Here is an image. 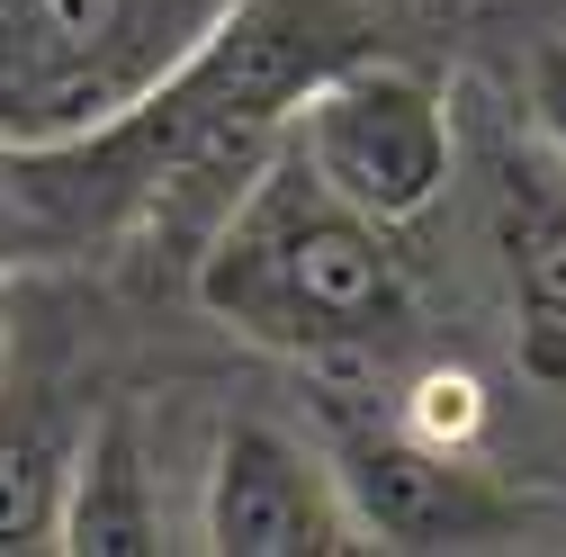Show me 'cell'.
I'll return each instance as SVG.
<instances>
[{
    "label": "cell",
    "mask_w": 566,
    "mask_h": 557,
    "mask_svg": "<svg viewBox=\"0 0 566 557\" xmlns=\"http://www.w3.org/2000/svg\"><path fill=\"white\" fill-rule=\"evenodd\" d=\"M63 467L73 450H54L45 432L0 441V548H54L63 530Z\"/></svg>",
    "instance_id": "7"
},
{
    "label": "cell",
    "mask_w": 566,
    "mask_h": 557,
    "mask_svg": "<svg viewBox=\"0 0 566 557\" xmlns=\"http://www.w3.org/2000/svg\"><path fill=\"white\" fill-rule=\"evenodd\" d=\"M513 270H522V297L548 333H566V207H539V217L513 234Z\"/></svg>",
    "instance_id": "8"
},
{
    "label": "cell",
    "mask_w": 566,
    "mask_h": 557,
    "mask_svg": "<svg viewBox=\"0 0 566 557\" xmlns=\"http://www.w3.org/2000/svg\"><path fill=\"white\" fill-rule=\"evenodd\" d=\"M476 423H485V387H476L468 369H432V378L413 387V413H405V432H413V441H432V450H468Z\"/></svg>",
    "instance_id": "9"
},
{
    "label": "cell",
    "mask_w": 566,
    "mask_h": 557,
    "mask_svg": "<svg viewBox=\"0 0 566 557\" xmlns=\"http://www.w3.org/2000/svg\"><path fill=\"white\" fill-rule=\"evenodd\" d=\"M198 306L270 351H369L405 333L413 288L378 217L333 198L297 154H270L198 261Z\"/></svg>",
    "instance_id": "1"
},
{
    "label": "cell",
    "mask_w": 566,
    "mask_h": 557,
    "mask_svg": "<svg viewBox=\"0 0 566 557\" xmlns=\"http://www.w3.org/2000/svg\"><path fill=\"white\" fill-rule=\"evenodd\" d=\"M10 207H19V145L0 135V261H10Z\"/></svg>",
    "instance_id": "11"
},
{
    "label": "cell",
    "mask_w": 566,
    "mask_h": 557,
    "mask_svg": "<svg viewBox=\"0 0 566 557\" xmlns=\"http://www.w3.org/2000/svg\"><path fill=\"white\" fill-rule=\"evenodd\" d=\"M289 154L378 225H413L450 189V99L405 63H324L289 99Z\"/></svg>",
    "instance_id": "3"
},
{
    "label": "cell",
    "mask_w": 566,
    "mask_h": 557,
    "mask_svg": "<svg viewBox=\"0 0 566 557\" xmlns=\"http://www.w3.org/2000/svg\"><path fill=\"white\" fill-rule=\"evenodd\" d=\"M54 548H82V557H145L163 548V495H154V467L145 441H135L126 413H99L91 441L63 467V530Z\"/></svg>",
    "instance_id": "6"
},
{
    "label": "cell",
    "mask_w": 566,
    "mask_h": 557,
    "mask_svg": "<svg viewBox=\"0 0 566 557\" xmlns=\"http://www.w3.org/2000/svg\"><path fill=\"white\" fill-rule=\"evenodd\" d=\"M226 0H0V135L73 145L145 108Z\"/></svg>",
    "instance_id": "2"
},
{
    "label": "cell",
    "mask_w": 566,
    "mask_h": 557,
    "mask_svg": "<svg viewBox=\"0 0 566 557\" xmlns=\"http://www.w3.org/2000/svg\"><path fill=\"white\" fill-rule=\"evenodd\" d=\"M531 117H539V135L566 154V36H548L539 54H531Z\"/></svg>",
    "instance_id": "10"
},
{
    "label": "cell",
    "mask_w": 566,
    "mask_h": 557,
    "mask_svg": "<svg viewBox=\"0 0 566 557\" xmlns=\"http://www.w3.org/2000/svg\"><path fill=\"white\" fill-rule=\"evenodd\" d=\"M342 495L360 513V539H396V548H441V539H476L504 522V504L476 485V467H459V450H432L413 432H378L342 450Z\"/></svg>",
    "instance_id": "5"
},
{
    "label": "cell",
    "mask_w": 566,
    "mask_h": 557,
    "mask_svg": "<svg viewBox=\"0 0 566 557\" xmlns=\"http://www.w3.org/2000/svg\"><path fill=\"white\" fill-rule=\"evenodd\" d=\"M198 530L226 557H342V548H360V513H350L342 476L279 423H226L217 432Z\"/></svg>",
    "instance_id": "4"
},
{
    "label": "cell",
    "mask_w": 566,
    "mask_h": 557,
    "mask_svg": "<svg viewBox=\"0 0 566 557\" xmlns=\"http://www.w3.org/2000/svg\"><path fill=\"white\" fill-rule=\"evenodd\" d=\"M0 360H10V270H0Z\"/></svg>",
    "instance_id": "12"
}]
</instances>
